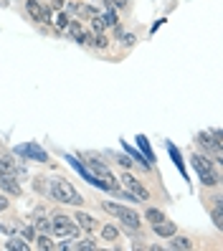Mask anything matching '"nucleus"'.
Listing matches in <instances>:
<instances>
[{
  "label": "nucleus",
  "mask_w": 223,
  "mask_h": 251,
  "mask_svg": "<svg viewBox=\"0 0 223 251\" xmlns=\"http://www.w3.org/2000/svg\"><path fill=\"white\" fill-rule=\"evenodd\" d=\"M16 155H18V157H23V160H36V162H46V160H49V155L43 152L36 142L18 145V147H16Z\"/></svg>",
  "instance_id": "6"
},
{
  "label": "nucleus",
  "mask_w": 223,
  "mask_h": 251,
  "mask_svg": "<svg viewBox=\"0 0 223 251\" xmlns=\"http://www.w3.org/2000/svg\"><path fill=\"white\" fill-rule=\"evenodd\" d=\"M51 231L58 236V239H76L79 236V231H76V226H74V221L71 218H66V216H53V221H51Z\"/></svg>",
  "instance_id": "4"
},
{
  "label": "nucleus",
  "mask_w": 223,
  "mask_h": 251,
  "mask_svg": "<svg viewBox=\"0 0 223 251\" xmlns=\"http://www.w3.org/2000/svg\"><path fill=\"white\" fill-rule=\"evenodd\" d=\"M170 249H175V251H188V249H193V241L188 239V236L173 233V236H170Z\"/></svg>",
  "instance_id": "11"
},
{
  "label": "nucleus",
  "mask_w": 223,
  "mask_h": 251,
  "mask_svg": "<svg viewBox=\"0 0 223 251\" xmlns=\"http://www.w3.org/2000/svg\"><path fill=\"white\" fill-rule=\"evenodd\" d=\"M36 249H43V251H49V249H53V244H51V239H49V236L46 233H41V236H36Z\"/></svg>",
  "instance_id": "18"
},
{
  "label": "nucleus",
  "mask_w": 223,
  "mask_h": 251,
  "mask_svg": "<svg viewBox=\"0 0 223 251\" xmlns=\"http://www.w3.org/2000/svg\"><path fill=\"white\" fill-rule=\"evenodd\" d=\"M56 10H64V3H61V0H53V3H51Z\"/></svg>",
  "instance_id": "28"
},
{
  "label": "nucleus",
  "mask_w": 223,
  "mask_h": 251,
  "mask_svg": "<svg viewBox=\"0 0 223 251\" xmlns=\"http://www.w3.org/2000/svg\"><path fill=\"white\" fill-rule=\"evenodd\" d=\"M51 196L58 203H69V205H81L84 198L79 196V190L74 188L66 178H53L51 180Z\"/></svg>",
  "instance_id": "2"
},
{
  "label": "nucleus",
  "mask_w": 223,
  "mask_h": 251,
  "mask_svg": "<svg viewBox=\"0 0 223 251\" xmlns=\"http://www.w3.org/2000/svg\"><path fill=\"white\" fill-rule=\"evenodd\" d=\"M190 160H193V168L198 170V175H200V183H203V185H208V188H216V185L221 183V175L216 173L213 162L208 160V157H203V155H193Z\"/></svg>",
  "instance_id": "3"
},
{
  "label": "nucleus",
  "mask_w": 223,
  "mask_h": 251,
  "mask_svg": "<svg viewBox=\"0 0 223 251\" xmlns=\"http://www.w3.org/2000/svg\"><path fill=\"white\" fill-rule=\"evenodd\" d=\"M109 157H114V162L117 165H122L124 170H129L132 168V157H127V155H117V152H107Z\"/></svg>",
  "instance_id": "17"
},
{
  "label": "nucleus",
  "mask_w": 223,
  "mask_h": 251,
  "mask_svg": "<svg viewBox=\"0 0 223 251\" xmlns=\"http://www.w3.org/2000/svg\"><path fill=\"white\" fill-rule=\"evenodd\" d=\"M101 21H104V25H117V13L114 10L101 13Z\"/></svg>",
  "instance_id": "22"
},
{
  "label": "nucleus",
  "mask_w": 223,
  "mask_h": 251,
  "mask_svg": "<svg viewBox=\"0 0 223 251\" xmlns=\"http://www.w3.org/2000/svg\"><path fill=\"white\" fill-rule=\"evenodd\" d=\"M145 221H150V224H160V221H165V213L157 211V208H147L145 211Z\"/></svg>",
  "instance_id": "15"
},
{
  "label": "nucleus",
  "mask_w": 223,
  "mask_h": 251,
  "mask_svg": "<svg viewBox=\"0 0 223 251\" xmlns=\"http://www.w3.org/2000/svg\"><path fill=\"white\" fill-rule=\"evenodd\" d=\"M69 8H71L74 13H76L79 18H89V21H92L94 16H99V10H97V8H92V5H86V3H71Z\"/></svg>",
  "instance_id": "9"
},
{
  "label": "nucleus",
  "mask_w": 223,
  "mask_h": 251,
  "mask_svg": "<svg viewBox=\"0 0 223 251\" xmlns=\"http://www.w3.org/2000/svg\"><path fill=\"white\" fill-rule=\"evenodd\" d=\"M5 249H10V251H28L31 246H28V244L23 241V236H13V239L5 244Z\"/></svg>",
  "instance_id": "14"
},
{
  "label": "nucleus",
  "mask_w": 223,
  "mask_h": 251,
  "mask_svg": "<svg viewBox=\"0 0 223 251\" xmlns=\"http://www.w3.org/2000/svg\"><path fill=\"white\" fill-rule=\"evenodd\" d=\"M76 224H79V228H84L86 233L97 228V221H94V216H89V213H84V211H79V213H76Z\"/></svg>",
  "instance_id": "12"
},
{
  "label": "nucleus",
  "mask_w": 223,
  "mask_h": 251,
  "mask_svg": "<svg viewBox=\"0 0 223 251\" xmlns=\"http://www.w3.org/2000/svg\"><path fill=\"white\" fill-rule=\"evenodd\" d=\"M69 23H71L69 13H66V10H61V13H58V16H56V25L61 28V31H66V28H69Z\"/></svg>",
  "instance_id": "19"
},
{
  "label": "nucleus",
  "mask_w": 223,
  "mask_h": 251,
  "mask_svg": "<svg viewBox=\"0 0 223 251\" xmlns=\"http://www.w3.org/2000/svg\"><path fill=\"white\" fill-rule=\"evenodd\" d=\"M66 31H69V36H71L74 41H79V38H81V33H84V28H81V23H79V21H71Z\"/></svg>",
  "instance_id": "16"
},
{
  "label": "nucleus",
  "mask_w": 223,
  "mask_h": 251,
  "mask_svg": "<svg viewBox=\"0 0 223 251\" xmlns=\"http://www.w3.org/2000/svg\"><path fill=\"white\" fill-rule=\"evenodd\" d=\"M92 25H94V31H97V33H104V31H107V25H104V21H101V13L92 18Z\"/></svg>",
  "instance_id": "23"
},
{
  "label": "nucleus",
  "mask_w": 223,
  "mask_h": 251,
  "mask_svg": "<svg viewBox=\"0 0 223 251\" xmlns=\"http://www.w3.org/2000/svg\"><path fill=\"white\" fill-rule=\"evenodd\" d=\"M120 183L129 190V193L132 196H135L137 201H147V198H150V190H147L137 178H135V175H129V173H122V178H120Z\"/></svg>",
  "instance_id": "5"
},
{
  "label": "nucleus",
  "mask_w": 223,
  "mask_h": 251,
  "mask_svg": "<svg viewBox=\"0 0 223 251\" xmlns=\"http://www.w3.org/2000/svg\"><path fill=\"white\" fill-rule=\"evenodd\" d=\"M101 211H107L109 216L120 218L122 224H124L127 228H132V231H137V228L142 226V218H140V213H137V211H132V208H127V205H122V203L104 201V203H101Z\"/></svg>",
  "instance_id": "1"
},
{
  "label": "nucleus",
  "mask_w": 223,
  "mask_h": 251,
  "mask_svg": "<svg viewBox=\"0 0 223 251\" xmlns=\"http://www.w3.org/2000/svg\"><path fill=\"white\" fill-rule=\"evenodd\" d=\"M0 188H3V193L16 196V198L23 193V188H21L18 178H13V175H3V178H0Z\"/></svg>",
  "instance_id": "7"
},
{
  "label": "nucleus",
  "mask_w": 223,
  "mask_h": 251,
  "mask_svg": "<svg viewBox=\"0 0 223 251\" xmlns=\"http://www.w3.org/2000/svg\"><path fill=\"white\" fill-rule=\"evenodd\" d=\"M5 208H8V198L0 196V211H5Z\"/></svg>",
  "instance_id": "26"
},
{
  "label": "nucleus",
  "mask_w": 223,
  "mask_h": 251,
  "mask_svg": "<svg viewBox=\"0 0 223 251\" xmlns=\"http://www.w3.org/2000/svg\"><path fill=\"white\" fill-rule=\"evenodd\" d=\"M137 142H140V147H142V152H147V162H150V165H152V152H150V145H147V140L145 137H137Z\"/></svg>",
  "instance_id": "24"
},
{
  "label": "nucleus",
  "mask_w": 223,
  "mask_h": 251,
  "mask_svg": "<svg viewBox=\"0 0 223 251\" xmlns=\"http://www.w3.org/2000/svg\"><path fill=\"white\" fill-rule=\"evenodd\" d=\"M101 239H104V241H117V239H120V228L112 226V224L101 226Z\"/></svg>",
  "instance_id": "13"
},
{
  "label": "nucleus",
  "mask_w": 223,
  "mask_h": 251,
  "mask_svg": "<svg viewBox=\"0 0 223 251\" xmlns=\"http://www.w3.org/2000/svg\"><path fill=\"white\" fill-rule=\"evenodd\" d=\"M33 228H36L38 233H49V231H51V221H46V218H38L36 224H33Z\"/></svg>",
  "instance_id": "20"
},
{
  "label": "nucleus",
  "mask_w": 223,
  "mask_h": 251,
  "mask_svg": "<svg viewBox=\"0 0 223 251\" xmlns=\"http://www.w3.org/2000/svg\"><path fill=\"white\" fill-rule=\"evenodd\" d=\"M152 228H155V233L157 236H162V239H170L173 233H177V228H175V224L173 221H160V224H152Z\"/></svg>",
  "instance_id": "10"
},
{
  "label": "nucleus",
  "mask_w": 223,
  "mask_h": 251,
  "mask_svg": "<svg viewBox=\"0 0 223 251\" xmlns=\"http://www.w3.org/2000/svg\"><path fill=\"white\" fill-rule=\"evenodd\" d=\"M3 175H5V173H3V168H0V178H3Z\"/></svg>",
  "instance_id": "30"
},
{
  "label": "nucleus",
  "mask_w": 223,
  "mask_h": 251,
  "mask_svg": "<svg viewBox=\"0 0 223 251\" xmlns=\"http://www.w3.org/2000/svg\"><path fill=\"white\" fill-rule=\"evenodd\" d=\"M71 249H86V251H94V249H97V241H92V239H84V241H76Z\"/></svg>",
  "instance_id": "21"
},
{
  "label": "nucleus",
  "mask_w": 223,
  "mask_h": 251,
  "mask_svg": "<svg viewBox=\"0 0 223 251\" xmlns=\"http://www.w3.org/2000/svg\"><path fill=\"white\" fill-rule=\"evenodd\" d=\"M23 239H25V241H33V239H36V228H33V226L23 228Z\"/></svg>",
  "instance_id": "25"
},
{
  "label": "nucleus",
  "mask_w": 223,
  "mask_h": 251,
  "mask_svg": "<svg viewBox=\"0 0 223 251\" xmlns=\"http://www.w3.org/2000/svg\"><path fill=\"white\" fill-rule=\"evenodd\" d=\"M122 43H127V46H129V43H135V36H132V33L129 36H122Z\"/></svg>",
  "instance_id": "27"
},
{
  "label": "nucleus",
  "mask_w": 223,
  "mask_h": 251,
  "mask_svg": "<svg viewBox=\"0 0 223 251\" xmlns=\"http://www.w3.org/2000/svg\"><path fill=\"white\" fill-rule=\"evenodd\" d=\"M43 5L41 0H25V10H28V16H31L33 21H38V23H43Z\"/></svg>",
  "instance_id": "8"
},
{
  "label": "nucleus",
  "mask_w": 223,
  "mask_h": 251,
  "mask_svg": "<svg viewBox=\"0 0 223 251\" xmlns=\"http://www.w3.org/2000/svg\"><path fill=\"white\" fill-rule=\"evenodd\" d=\"M0 233H8V228H3V226H0Z\"/></svg>",
  "instance_id": "29"
}]
</instances>
